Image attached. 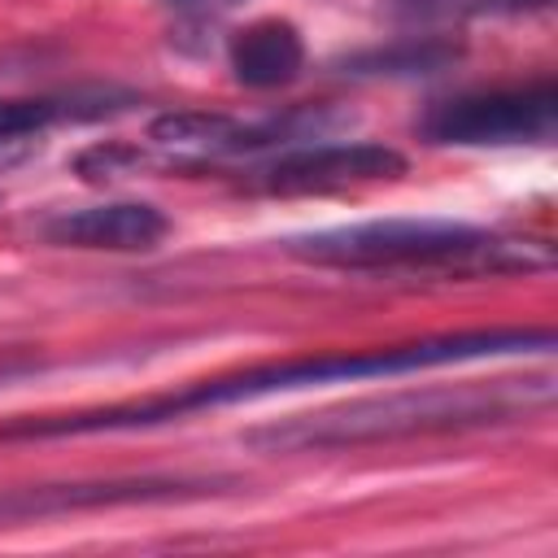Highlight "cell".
Here are the masks:
<instances>
[{"instance_id":"cell-4","label":"cell","mask_w":558,"mask_h":558,"mask_svg":"<svg viewBox=\"0 0 558 558\" xmlns=\"http://www.w3.org/2000/svg\"><path fill=\"white\" fill-rule=\"evenodd\" d=\"M558 126V87L549 78L527 87H493L440 100L423 113L418 131L432 144L458 148H506V144H549Z\"/></svg>"},{"instance_id":"cell-15","label":"cell","mask_w":558,"mask_h":558,"mask_svg":"<svg viewBox=\"0 0 558 558\" xmlns=\"http://www.w3.org/2000/svg\"><path fill=\"white\" fill-rule=\"evenodd\" d=\"M170 9H179V13H192V17H214V13H227V9H235L240 0H166Z\"/></svg>"},{"instance_id":"cell-14","label":"cell","mask_w":558,"mask_h":558,"mask_svg":"<svg viewBox=\"0 0 558 558\" xmlns=\"http://www.w3.org/2000/svg\"><path fill=\"white\" fill-rule=\"evenodd\" d=\"M39 153V135H0V174L17 170Z\"/></svg>"},{"instance_id":"cell-3","label":"cell","mask_w":558,"mask_h":558,"mask_svg":"<svg viewBox=\"0 0 558 558\" xmlns=\"http://www.w3.org/2000/svg\"><path fill=\"white\" fill-rule=\"evenodd\" d=\"M288 253L340 270H532L549 266V248L506 240L453 218H371L292 235Z\"/></svg>"},{"instance_id":"cell-1","label":"cell","mask_w":558,"mask_h":558,"mask_svg":"<svg viewBox=\"0 0 558 558\" xmlns=\"http://www.w3.org/2000/svg\"><path fill=\"white\" fill-rule=\"evenodd\" d=\"M554 349V331L545 327H493V331H458V336H427L410 344L388 349H357V353H323V357H292L275 366H253L218 379H201L183 392L135 401V405H109V410H83V414H57V418H31L13 423L0 436L4 440H52V436H100V432H144L161 423H179L201 410L218 405H244L296 388L318 384H349V379H379V375H410L432 366H458V362H484L506 353H545Z\"/></svg>"},{"instance_id":"cell-10","label":"cell","mask_w":558,"mask_h":558,"mask_svg":"<svg viewBox=\"0 0 558 558\" xmlns=\"http://www.w3.org/2000/svg\"><path fill=\"white\" fill-rule=\"evenodd\" d=\"M109 105L100 100H61V96H26V100H0V135H39L52 122L65 118H100Z\"/></svg>"},{"instance_id":"cell-2","label":"cell","mask_w":558,"mask_h":558,"mask_svg":"<svg viewBox=\"0 0 558 558\" xmlns=\"http://www.w3.org/2000/svg\"><path fill=\"white\" fill-rule=\"evenodd\" d=\"M554 401V379H466V384H427V388H401L379 397L340 401L314 414L275 418L266 427H253L244 440L262 453H327V449H357L379 440H410V436H436V432H471L488 423H510L527 410H541Z\"/></svg>"},{"instance_id":"cell-11","label":"cell","mask_w":558,"mask_h":558,"mask_svg":"<svg viewBox=\"0 0 558 558\" xmlns=\"http://www.w3.org/2000/svg\"><path fill=\"white\" fill-rule=\"evenodd\" d=\"M453 57V48H445V44H410V48H397V52H375V57H362V61H353L357 65V74H423V70H436L440 61H449Z\"/></svg>"},{"instance_id":"cell-5","label":"cell","mask_w":558,"mask_h":558,"mask_svg":"<svg viewBox=\"0 0 558 558\" xmlns=\"http://www.w3.org/2000/svg\"><path fill=\"white\" fill-rule=\"evenodd\" d=\"M323 118L318 113H283L266 122H240L227 113H201V109H174L153 118L148 144L179 166H201V161H222V157H248L266 153L275 144L296 148L301 140H318Z\"/></svg>"},{"instance_id":"cell-9","label":"cell","mask_w":558,"mask_h":558,"mask_svg":"<svg viewBox=\"0 0 558 558\" xmlns=\"http://www.w3.org/2000/svg\"><path fill=\"white\" fill-rule=\"evenodd\" d=\"M301 65H305V44L292 22L266 17V22L244 26L231 39V74L244 87H262V92L283 87L301 74Z\"/></svg>"},{"instance_id":"cell-6","label":"cell","mask_w":558,"mask_h":558,"mask_svg":"<svg viewBox=\"0 0 558 558\" xmlns=\"http://www.w3.org/2000/svg\"><path fill=\"white\" fill-rule=\"evenodd\" d=\"M405 174V157L388 144H296L266 161L253 183L275 196H323L362 183H392Z\"/></svg>"},{"instance_id":"cell-8","label":"cell","mask_w":558,"mask_h":558,"mask_svg":"<svg viewBox=\"0 0 558 558\" xmlns=\"http://www.w3.org/2000/svg\"><path fill=\"white\" fill-rule=\"evenodd\" d=\"M170 218L148 201H109L87 209H61L44 222V235L65 248H96V253H148L166 240Z\"/></svg>"},{"instance_id":"cell-12","label":"cell","mask_w":558,"mask_h":558,"mask_svg":"<svg viewBox=\"0 0 558 558\" xmlns=\"http://www.w3.org/2000/svg\"><path fill=\"white\" fill-rule=\"evenodd\" d=\"M148 157L140 153V148H126V144H96V148H87V153H78V174L83 179H92V183H100V179H122V174H131V170H140Z\"/></svg>"},{"instance_id":"cell-13","label":"cell","mask_w":558,"mask_h":558,"mask_svg":"<svg viewBox=\"0 0 558 558\" xmlns=\"http://www.w3.org/2000/svg\"><path fill=\"white\" fill-rule=\"evenodd\" d=\"M549 0H405L414 13H436V17H462V13H523V9H545Z\"/></svg>"},{"instance_id":"cell-7","label":"cell","mask_w":558,"mask_h":558,"mask_svg":"<svg viewBox=\"0 0 558 558\" xmlns=\"http://www.w3.org/2000/svg\"><path fill=\"white\" fill-rule=\"evenodd\" d=\"M218 480H96V484H39V488H4L0 523L13 519H48L65 510L92 506H135V501H183L214 493Z\"/></svg>"}]
</instances>
